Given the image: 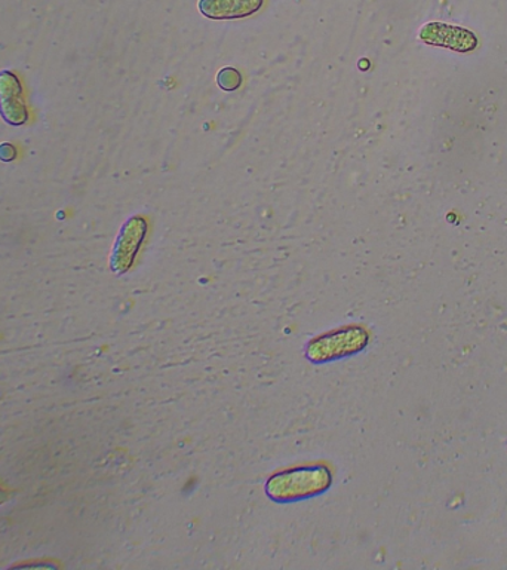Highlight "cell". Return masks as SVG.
<instances>
[{
  "instance_id": "cell-1",
  "label": "cell",
  "mask_w": 507,
  "mask_h": 570,
  "mask_svg": "<svg viewBox=\"0 0 507 570\" xmlns=\"http://www.w3.org/2000/svg\"><path fill=\"white\" fill-rule=\"evenodd\" d=\"M331 484V474L325 466H308L285 471L269 480L266 492L273 501H299L320 495Z\"/></svg>"
},
{
  "instance_id": "cell-2",
  "label": "cell",
  "mask_w": 507,
  "mask_h": 570,
  "mask_svg": "<svg viewBox=\"0 0 507 570\" xmlns=\"http://www.w3.org/2000/svg\"><path fill=\"white\" fill-rule=\"evenodd\" d=\"M148 222L141 216L131 217L130 221L125 223L118 239H116L114 255H111V271L118 273V276L130 271L137 252H139L141 244L144 243L145 235H148Z\"/></svg>"
},
{
  "instance_id": "cell-3",
  "label": "cell",
  "mask_w": 507,
  "mask_h": 570,
  "mask_svg": "<svg viewBox=\"0 0 507 570\" xmlns=\"http://www.w3.org/2000/svg\"><path fill=\"white\" fill-rule=\"evenodd\" d=\"M367 333L363 329H346L330 336L317 338L309 346L308 355L312 362H328L346 354L358 353L367 344Z\"/></svg>"
},
{
  "instance_id": "cell-4",
  "label": "cell",
  "mask_w": 507,
  "mask_h": 570,
  "mask_svg": "<svg viewBox=\"0 0 507 570\" xmlns=\"http://www.w3.org/2000/svg\"><path fill=\"white\" fill-rule=\"evenodd\" d=\"M23 94V85L14 73L0 72V117L12 127L28 122L29 111Z\"/></svg>"
},
{
  "instance_id": "cell-5",
  "label": "cell",
  "mask_w": 507,
  "mask_h": 570,
  "mask_svg": "<svg viewBox=\"0 0 507 570\" xmlns=\"http://www.w3.org/2000/svg\"><path fill=\"white\" fill-rule=\"evenodd\" d=\"M263 6L265 0H199L197 3L201 14L211 20L247 19Z\"/></svg>"
},
{
  "instance_id": "cell-6",
  "label": "cell",
  "mask_w": 507,
  "mask_h": 570,
  "mask_svg": "<svg viewBox=\"0 0 507 570\" xmlns=\"http://www.w3.org/2000/svg\"><path fill=\"white\" fill-rule=\"evenodd\" d=\"M242 73L234 67L222 68L217 75L218 87L225 89V92H236L242 85Z\"/></svg>"
},
{
  "instance_id": "cell-7",
  "label": "cell",
  "mask_w": 507,
  "mask_h": 570,
  "mask_svg": "<svg viewBox=\"0 0 507 570\" xmlns=\"http://www.w3.org/2000/svg\"><path fill=\"white\" fill-rule=\"evenodd\" d=\"M17 158V149L15 146L11 143H2L0 144V161L11 162Z\"/></svg>"
}]
</instances>
